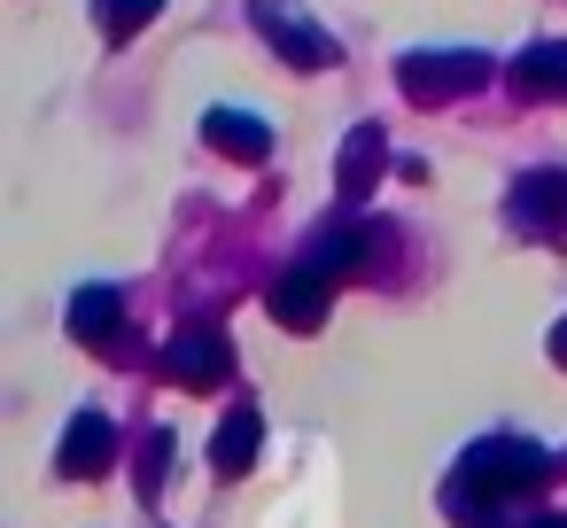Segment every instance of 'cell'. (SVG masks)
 <instances>
[{
    "label": "cell",
    "instance_id": "1",
    "mask_svg": "<svg viewBox=\"0 0 567 528\" xmlns=\"http://www.w3.org/2000/svg\"><path fill=\"white\" fill-rule=\"evenodd\" d=\"M544 474H551L544 443H528V435H482L451 466L443 505H451L458 528H505V505H520L528 489H544Z\"/></svg>",
    "mask_w": 567,
    "mask_h": 528
},
{
    "label": "cell",
    "instance_id": "2",
    "mask_svg": "<svg viewBox=\"0 0 567 528\" xmlns=\"http://www.w3.org/2000/svg\"><path fill=\"white\" fill-rule=\"evenodd\" d=\"M489 79H497V63H489L482 48H412V55L396 63V86H404V102H420V110L466 102V94H482Z\"/></svg>",
    "mask_w": 567,
    "mask_h": 528
},
{
    "label": "cell",
    "instance_id": "3",
    "mask_svg": "<svg viewBox=\"0 0 567 528\" xmlns=\"http://www.w3.org/2000/svg\"><path fill=\"white\" fill-rule=\"evenodd\" d=\"M249 24H257L265 48H272L280 63H296V71H334V63H342L334 40H327L303 9H288V0H249Z\"/></svg>",
    "mask_w": 567,
    "mask_h": 528
},
{
    "label": "cell",
    "instance_id": "4",
    "mask_svg": "<svg viewBox=\"0 0 567 528\" xmlns=\"http://www.w3.org/2000/svg\"><path fill=\"white\" fill-rule=\"evenodd\" d=\"M164 381H179V389H226L234 381V342L218 334V327H187V334H172L164 342Z\"/></svg>",
    "mask_w": 567,
    "mask_h": 528
},
{
    "label": "cell",
    "instance_id": "5",
    "mask_svg": "<svg viewBox=\"0 0 567 528\" xmlns=\"http://www.w3.org/2000/svg\"><path fill=\"white\" fill-rule=\"evenodd\" d=\"M117 451H125V427H117L110 412H79V420L63 427L55 466H63V482H102V474L117 466Z\"/></svg>",
    "mask_w": 567,
    "mask_h": 528
},
{
    "label": "cell",
    "instance_id": "6",
    "mask_svg": "<svg viewBox=\"0 0 567 528\" xmlns=\"http://www.w3.org/2000/svg\"><path fill=\"white\" fill-rule=\"evenodd\" d=\"M373 249H381V226H373V218H327V226L311 234L303 265H311V272H327V280H350V272H365V265H373Z\"/></svg>",
    "mask_w": 567,
    "mask_h": 528
},
{
    "label": "cell",
    "instance_id": "7",
    "mask_svg": "<svg viewBox=\"0 0 567 528\" xmlns=\"http://www.w3.org/2000/svg\"><path fill=\"white\" fill-rule=\"evenodd\" d=\"M505 210H513V226H520V234L559 241V234H567V172H520Z\"/></svg>",
    "mask_w": 567,
    "mask_h": 528
},
{
    "label": "cell",
    "instance_id": "8",
    "mask_svg": "<svg viewBox=\"0 0 567 528\" xmlns=\"http://www.w3.org/2000/svg\"><path fill=\"white\" fill-rule=\"evenodd\" d=\"M327 303H334V280L311 272V265H296V272L272 280V319H280L288 334H319V327H327Z\"/></svg>",
    "mask_w": 567,
    "mask_h": 528
},
{
    "label": "cell",
    "instance_id": "9",
    "mask_svg": "<svg viewBox=\"0 0 567 528\" xmlns=\"http://www.w3.org/2000/svg\"><path fill=\"white\" fill-rule=\"evenodd\" d=\"M203 141H210L226 164H265V156H272V125H265L257 110H234V102H218V110L203 117Z\"/></svg>",
    "mask_w": 567,
    "mask_h": 528
},
{
    "label": "cell",
    "instance_id": "10",
    "mask_svg": "<svg viewBox=\"0 0 567 528\" xmlns=\"http://www.w3.org/2000/svg\"><path fill=\"white\" fill-rule=\"evenodd\" d=\"M389 172V133L365 117L350 141H342V156H334V187H342V203H358V195H373V179Z\"/></svg>",
    "mask_w": 567,
    "mask_h": 528
},
{
    "label": "cell",
    "instance_id": "11",
    "mask_svg": "<svg viewBox=\"0 0 567 528\" xmlns=\"http://www.w3.org/2000/svg\"><path fill=\"white\" fill-rule=\"evenodd\" d=\"M505 79H513V94H528V102H567V40H536V48H520Z\"/></svg>",
    "mask_w": 567,
    "mask_h": 528
},
{
    "label": "cell",
    "instance_id": "12",
    "mask_svg": "<svg viewBox=\"0 0 567 528\" xmlns=\"http://www.w3.org/2000/svg\"><path fill=\"white\" fill-rule=\"evenodd\" d=\"M71 334H79L86 350H110V342L125 334V296H117V288H102V280H94V288H79V296H71Z\"/></svg>",
    "mask_w": 567,
    "mask_h": 528
},
{
    "label": "cell",
    "instance_id": "13",
    "mask_svg": "<svg viewBox=\"0 0 567 528\" xmlns=\"http://www.w3.org/2000/svg\"><path fill=\"white\" fill-rule=\"evenodd\" d=\"M257 451H265V420H257V404L226 412V420H218V435H210V466H218V474H249V466H257Z\"/></svg>",
    "mask_w": 567,
    "mask_h": 528
},
{
    "label": "cell",
    "instance_id": "14",
    "mask_svg": "<svg viewBox=\"0 0 567 528\" xmlns=\"http://www.w3.org/2000/svg\"><path fill=\"white\" fill-rule=\"evenodd\" d=\"M172 451H179V435H172V427H148V435H141V451H133V482H141V497H148V505L164 497Z\"/></svg>",
    "mask_w": 567,
    "mask_h": 528
},
{
    "label": "cell",
    "instance_id": "15",
    "mask_svg": "<svg viewBox=\"0 0 567 528\" xmlns=\"http://www.w3.org/2000/svg\"><path fill=\"white\" fill-rule=\"evenodd\" d=\"M164 17V0H94V24L110 32V40H133L141 24H156Z\"/></svg>",
    "mask_w": 567,
    "mask_h": 528
},
{
    "label": "cell",
    "instance_id": "16",
    "mask_svg": "<svg viewBox=\"0 0 567 528\" xmlns=\"http://www.w3.org/2000/svg\"><path fill=\"white\" fill-rule=\"evenodd\" d=\"M551 365H567V319L551 327Z\"/></svg>",
    "mask_w": 567,
    "mask_h": 528
},
{
    "label": "cell",
    "instance_id": "17",
    "mask_svg": "<svg viewBox=\"0 0 567 528\" xmlns=\"http://www.w3.org/2000/svg\"><path fill=\"white\" fill-rule=\"evenodd\" d=\"M528 528H567V513H536V520H528Z\"/></svg>",
    "mask_w": 567,
    "mask_h": 528
}]
</instances>
